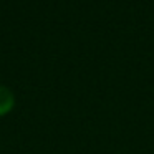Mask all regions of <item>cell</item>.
<instances>
[{
	"instance_id": "6da1fadb",
	"label": "cell",
	"mask_w": 154,
	"mask_h": 154,
	"mask_svg": "<svg viewBox=\"0 0 154 154\" xmlns=\"http://www.w3.org/2000/svg\"><path fill=\"white\" fill-rule=\"evenodd\" d=\"M15 93L5 85H0V118L7 116L15 108Z\"/></svg>"
}]
</instances>
